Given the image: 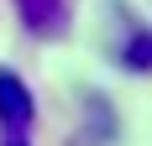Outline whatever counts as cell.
Returning a JSON list of instances; mask_svg holds the SVG:
<instances>
[{
  "label": "cell",
  "mask_w": 152,
  "mask_h": 146,
  "mask_svg": "<svg viewBox=\"0 0 152 146\" xmlns=\"http://www.w3.org/2000/svg\"><path fill=\"white\" fill-rule=\"evenodd\" d=\"M31 120H37L31 89L0 68V146H31Z\"/></svg>",
  "instance_id": "cell-1"
},
{
  "label": "cell",
  "mask_w": 152,
  "mask_h": 146,
  "mask_svg": "<svg viewBox=\"0 0 152 146\" xmlns=\"http://www.w3.org/2000/svg\"><path fill=\"white\" fill-rule=\"evenodd\" d=\"M11 5L21 16V26L31 37H42V42H58L74 26V0H11Z\"/></svg>",
  "instance_id": "cell-2"
},
{
  "label": "cell",
  "mask_w": 152,
  "mask_h": 146,
  "mask_svg": "<svg viewBox=\"0 0 152 146\" xmlns=\"http://www.w3.org/2000/svg\"><path fill=\"white\" fill-rule=\"evenodd\" d=\"M121 63H126V68H137V73L152 68V31H137V37L121 47Z\"/></svg>",
  "instance_id": "cell-3"
}]
</instances>
